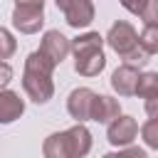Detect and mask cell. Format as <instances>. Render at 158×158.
Returning a JSON list of instances; mask_svg holds the SVG:
<instances>
[{
    "mask_svg": "<svg viewBox=\"0 0 158 158\" xmlns=\"http://www.w3.org/2000/svg\"><path fill=\"white\" fill-rule=\"evenodd\" d=\"M116 116H121V106L109 94H96L91 104V121L96 123H111Z\"/></svg>",
    "mask_w": 158,
    "mask_h": 158,
    "instance_id": "11",
    "label": "cell"
},
{
    "mask_svg": "<svg viewBox=\"0 0 158 158\" xmlns=\"http://www.w3.org/2000/svg\"><path fill=\"white\" fill-rule=\"evenodd\" d=\"M138 136V121L133 116H116L111 123H109V131H106V138L111 146H118V148H126L136 141Z\"/></svg>",
    "mask_w": 158,
    "mask_h": 158,
    "instance_id": "6",
    "label": "cell"
},
{
    "mask_svg": "<svg viewBox=\"0 0 158 158\" xmlns=\"http://www.w3.org/2000/svg\"><path fill=\"white\" fill-rule=\"evenodd\" d=\"M123 59H126L123 64H131V67H146V64L151 62V54H148V52H143L141 47H136V49H131Z\"/></svg>",
    "mask_w": 158,
    "mask_h": 158,
    "instance_id": "18",
    "label": "cell"
},
{
    "mask_svg": "<svg viewBox=\"0 0 158 158\" xmlns=\"http://www.w3.org/2000/svg\"><path fill=\"white\" fill-rule=\"evenodd\" d=\"M12 81V67L7 62H0V89H5Z\"/></svg>",
    "mask_w": 158,
    "mask_h": 158,
    "instance_id": "20",
    "label": "cell"
},
{
    "mask_svg": "<svg viewBox=\"0 0 158 158\" xmlns=\"http://www.w3.org/2000/svg\"><path fill=\"white\" fill-rule=\"evenodd\" d=\"M138 47L143 52H148L151 57L158 52V25H146L143 32L138 35Z\"/></svg>",
    "mask_w": 158,
    "mask_h": 158,
    "instance_id": "14",
    "label": "cell"
},
{
    "mask_svg": "<svg viewBox=\"0 0 158 158\" xmlns=\"http://www.w3.org/2000/svg\"><path fill=\"white\" fill-rule=\"evenodd\" d=\"M52 72H54V64L44 54H40V52L27 54L25 69H22V89L35 104H47L52 99V94H54Z\"/></svg>",
    "mask_w": 158,
    "mask_h": 158,
    "instance_id": "1",
    "label": "cell"
},
{
    "mask_svg": "<svg viewBox=\"0 0 158 158\" xmlns=\"http://www.w3.org/2000/svg\"><path fill=\"white\" fill-rule=\"evenodd\" d=\"M25 114V101L17 91L0 89V123H12Z\"/></svg>",
    "mask_w": 158,
    "mask_h": 158,
    "instance_id": "12",
    "label": "cell"
},
{
    "mask_svg": "<svg viewBox=\"0 0 158 158\" xmlns=\"http://www.w3.org/2000/svg\"><path fill=\"white\" fill-rule=\"evenodd\" d=\"M15 52H17V40L12 37V32H10L7 27L0 25V62L10 59Z\"/></svg>",
    "mask_w": 158,
    "mask_h": 158,
    "instance_id": "15",
    "label": "cell"
},
{
    "mask_svg": "<svg viewBox=\"0 0 158 158\" xmlns=\"http://www.w3.org/2000/svg\"><path fill=\"white\" fill-rule=\"evenodd\" d=\"M121 5L128 10V12H133V15H138L141 12V7L146 5V0H121Z\"/></svg>",
    "mask_w": 158,
    "mask_h": 158,
    "instance_id": "21",
    "label": "cell"
},
{
    "mask_svg": "<svg viewBox=\"0 0 158 158\" xmlns=\"http://www.w3.org/2000/svg\"><path fill=\"white\" fill-rule=\"evenodd\" d=\"M141 136L148 148H158V118H148L141 126Z\"/></svg>",
    "mask_w": 158,
    "mask_h": 158,
    "instance_id": "16",
    "label": "cell"
},
{
    "mask_svg": "<svg viewBox=\"0 0 158 158\" xmlns=\"http://www.w3.org/2000/svg\"><path fill=\"white\" fill-rule=\"evenodd\" d=\"M44 25V10L42 7H22L15 5L12 10V27L22 35H35Z\"/></svg>",
    "mask_w": 158,
    "mask_h": 158,
    "instance_id": "9",
    "label": "cell"
},
{
    "mask_svg": "<svg viewBox=\"0 0 158 158\" xmlns=\"http://www.w3.org/2000/svg\"><path fill=\"white\" fill-rule=\"evenodd\" d=\"M54 2L64 12L69 27L79 30V27H89L94 22V2L91 0H54Z\"/></svg>",
    "mask_w": 158,
    "mask_h": 158,
    "instance_id": "5",
    "label": "cell"
},
{
    "mask_svg": "<svg viewBox=\"0 0 158 158\" xmlns=\"http://www.w3.org/2000/svg\"><path fill=\"white\" fill-rule=\"evenodd\" d=\"M15 5H22V7H42L44 10V0H15Z\"/></svg>",
    "mask_w": 158,
    "mask_h": 158,
    "instance_id": "22",
    "label": "cell"
},
{
    "mask_svg": "<svg viewBox=\"0 0 158 158\" xmlns=\"http://www.w3.org/2000/svg\"><path fill=\"white\" fill-rule=\"evenodd\" d=\"M136 94L143 101H158V74L156 72L141 74L138 77V84H136Z\"/></svg>",
    "mask_w": 158,
    "mask_h": 158,
    "instance_id": "13",
    "label": "cell"
},
{
    "mask_svg": "<svg viewBox=\"0 0 158 158\" xmlns=\"http://www.w3.org/2000/svg\"><path fill=\"white\" fill-rule=\"evenodd\" d=\"M40 54H44L54 67L57 64H62L64 59H67V54H69V40L59 32V30H47L44 35H42V42H40V49H37Z\"/></svg>",
    "mask_w": 158,
    "mask_h": 158,
    "instance_id": "7",
    "label": "cell"
},
{
    "mask_svg": "<svg viewBox=\"0 0 158 158\" xmlns=\"http://www.w3.org/2000/svg\"><path fill=\"white\" fill-rule=\"evenodd\" d=\"M94 96H96V91H91L89 86H79V89H74V91L69 94V99H67V111H69V116H72L77 123L91 121Z\"/></svg>",
    "mask_w": 158,
    "mask_h": 158,
    "instance_id": "8",
    "label": "cell"
},
{
    "mask_svg": "<svg viewBox=\"0 0 158 158\" xmlns=\"http://www.w3.org/2000/svg\"><path fill=\"white\" fill-rule=\"evenodd\" d=\"M138 67H131V64H121L114 69L111 74V89L118 94V96H133L136 94V84H138Z\"/></svg>",
    "mask_w": 158,
    "mask_h": 158,
    "instance_id": "10",
    "label": "cell"
},
{
    "mask_svg": "<svg viewBox=\"0 0 158 158\" xmlns=\"http://www.w3.org/2000/svg\"><path fill=\"white\" fill-rule=\"evenodd\" d=\"M104 42H106L116 54L126 57L131 49H136V47H138V32L133 30V25H131V22L116 20V22L109 27V32H106Z\"/></svg>",
    "mask_w": 158,
    "mask_h": 158,
    "instance_id": "4",
    "label": "cell"
},
{
    "mask_svg": "<svg viewBox=\"0 0 158 158\" xmlns=\"http://www.w3.org/2000/svg\"><path fill=\"white\" fill-rule=\"evenodd\" d=\"M101 158H148V153H146L143 148H138V146H126L123 151H118V153H106V156H101Z\"/></svg>",
    "mask_w": 158,
    "mask_h": 158,
    "instance_id": "19",
    "label": "cell"
},
{
    "mask_svg": "<svg viewBox=\"0 0 158 158\" xmlns=\"http://www.w3.org/2000/svg\"><path fill=\"white\" fill-rule=\"evenodd\" d=\"M91 151V133L84 123H74L67 131L49 133L42 143L44 158H84Z\"/></svg>",
    "mask_w": 158,
    "mask_h": 158,
    "instance_id": "2",
    "label": "cell"
},
{
    "mask_svg": "<svg viewBox=\"0 0 158 158\" xmlns=\"http://www.w3.org/2000/svg\"><path fill=\"white\" fill-rule=\"evenodd\" d=\"M101 47L104 37L99 32H84L77 40H69V52H74V72L81 77H96L106 67Z\"/></svg>",
    "mask_w": 158,
    "mask_h": 158,
    "instance_id": "3",
    "label": "cell"
},
{
    "mask_svg": "<svg viewBox=\"0 0 158 158\" xmlns=\"http://www.w3.org/2000/svg\"><path fill=\"white\" fill-rule=\"evenodd\" d=\"M138 17L146 25H158V0H146V5L141 7Z\"/></svg>",
    "mask_w": 158,
    "mask_h": 158,
    "instance_id": "17",
    "label": "cell"
}]
</instances>
